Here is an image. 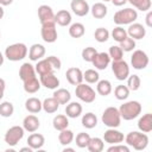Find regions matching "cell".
<instances>
[{
    "instance_id": "cell-1",
    "label": "cell",
    "mask_w": 152,
    "mask_h": 152,
    "mask_svg": "<svg viewBox=\"0 0 152 152\" xmlns=\"http://www.w3.org/2000/svg\"><path fill=\"white\" fill-rule=\"evenodd\" d=\"M120 116L124 120H133L139 116L141 113V104L138 101H128L120 106L119 108Z\"/></svg>"
},
{
    "instance_id": "cell-2",
    "label": "cell",
    "mask_w": 152,
    "mask_h": 152,
    "mask_svg": "<svg viewBox=\"0 0 152 152\" xmlns=\"http://www.w3.org/2000/svg\"><path fill=\"white\" fill-rule=\"evenodd\" d=\"M125 140L128 146H132L137 151L145 150L148 144V137L144 132H129L126 135Z\"/></svg>"
},
{
    "instance_id": "cell-3",
    "label": "cell",
    "mask_w": 152,
    "mask_h": 152,
    "mask_svg": "<svg viewBox=\"0 0 152 152\" xmlns=\"http://www.w3.org/2000/svg\"><path fill=\"white\" fill-rule=\"evenodd\" d=\"M26 55H27V46L24 43H15L8 45L5 50V57L12 62H18L24 59Z\"/></svg>"
},
{
    "instance_id": "cell-4",
    "label": "cell",
    "mask_w": 152,
    "mask_h": 152,
    "mask_svg": "<svg viewBox=\"0 0 152 152\" xmlns=\"http://www.w3.org/2000/svg\"><path fill=\"white\" fill-rule=\"evenodd\" d=\"M101 120L104 124V126H107L108 128H116V127H119L120 122H121V116H120L119 109L115 108V107L106 108L104 112L102 113Z\"/></svg>"
},
{
    "instance_id": "cell-5",
    "label": "cell",
    "mask_w": 152,
    "mask_h": 152,
    "mask_svg": "<svg viewBox=\"0 0 152 152\" xmlns=\"http://www.w3.org/2000/svg\"><path fill=\"white\" fill-rule=\"evenodd\" d=\"M138 18V13L133 8H125V10H120L114 14V23L119 26L121 25H129L132 23H134Z\"/></svg>"
},
{
    "instance_id": "cell-6",
    "label": "cell",
    "mask_w": 152,
    "mask_h": 152,
    "mask_svg": "<svg viewBox=\"0 0 152 152\" xmlns=\"http://www.w3.org/2000/svg\"><path fill=\"white\" fill-rule=\"evenodd\" d=\"M75 94L76 96L86 102V103H91L95 101V97H96V94H95V90L88 86V84H84V83H80L76 86V89H75Z\"/></svg>"
},
{
    "instance_id": "cell-7",
    "label": "cell",
    "mask_w": 152,
    "mask_h": 152,
    "mask_svg": "<svg viewBox=\"0 0 152 152\" xmlns=\"http://www.w3.org/2000/svg\"><path fill=\"white\" fill-rule=\"evenodd\" d=\"M24 132L25 129L20 126H12L11 128L7 129L6 134H5V142L8 145V146H15L24 137Z\"/></svg>"
},
{
    "instance_id": "cell-8",
    "label": "cell",
    "mask_w": 152,
    "mask_h": 152,
    "mask_svg": "<svg viewBox=\"0 0 152 152\" xmlns=\"http://www.w3.org/2000/svg\"><path fill=\"white\" fill-rule=\"evenodd\" d=\"M40 34H42V38L45 43H55L57 40L56 23L55 21H49V23L42 24Z\"/></svg>"
},
{
    "instance_id": "cell-9",
    "label": "cell",
    "mask_w": 152,
    "mask_h": 152,
    "mask_svg": "<svg viewBox=\"0 0 152 152\" xmlns=\"http://www.w3.org/2000/svg\"><path fill=\"white\" fill-rule=\"evenodd\" d=\"M112 70L116 80L124 81L129 76V66L126 61L120 59V61H113L112 63Z\"/></svg>"
},
{
    "instance_id": "cell-10",
    "label": "cell",
    "mask_w": 152,
    "mask_h": 152,
    "mask_svg": "<svg viewBox=\"0 0 152 152\" xmlns=\"http://www.w3.org/2000/svg\"><path fill=\"white\" fill-rule=\"evenodd\" d=\"M131 64L137 70H142L148 65V56L142 50H135L131 57Z\"/></svg>"
},
{
    "instance_id": "cell-11",
    "label": "cell",
    "mask_w": 152,
    "mask_h": 152,
    "mask_svg": "<svg viewBox=\"0 0 152 152\" xmlns=\"http://www.w3.org/2000/svg\"><path fill=\"white\" fill-rule=\"evenodd\" d=\"M125 137L124 134L115 129V128H108L104 133H103V140L110 145H115V144H121L124 141Z\"/></svg>"
},
{
    "instance_id": "cell-12",
    "label": "cell",
    "mask_w": 152,
    "mask_h": 152,
    "mask_svg": "<svg viewBox=\"0 0 152 152\" xmlns=\"http://www.w3.org/2000/svg\"><path fill=\"white\" fill-rule=\"evenodd\" d=\"M70 7L77 17H84L90 11V7L86 0H72L70 4Z\"/></svg>"
},
{
    "instance_id": "cell-13",
    "label": "cell",
    "mask_w": 152,
    "mask_h": 152,
    "mask_svg": "<svg viewBox=\"0 0 152 152\" xmlns=\"http://www.w3.org/2000/svg\"><path fill=\"white\" fill-rule=\"evenodd\" d=\"M126 32H127V36L133 38L134 40L135 39H142L146 36V28L139 23L129 24V27H128V30Z\"/></svg>"
},
{
    "instance_id": "cell-14",
    "label": "cell",
    "mask_w": 152,
    "mask_h": 152,
    "mask_svg": "<svg viewBox=\"0 0 152 152\" xmlns=\"http://www.w3.org/2000/svg\"><path fill=\"white\" fill-rule=\"evenodd\" d=\"M65 77L68 80V82L72 86H77L80 83H82L83 81V72L81 71L80 68H69L65 72Z\"/></svg>"
},
{
    "instance_id": "cell-15",
    "label": "cell",
    "mask_w": 152,
    "mask_h": 152,
    "mask_svg": "<svg viewBox=\"0 0 152 152\" xmlns=\"http://www.w3.org/2000/svg\"><path fill=\"white\" fill-rule=\"evenodd\" d=\"M40 84L44 86L46 89H57L59 86V80L53 72L40 75Z\"/></svg>"
},
{
    "instance_id": "cell-16",
    "label": "cell",
    "mask_w": 152,
    "mask_h": 152,
    "mask_svg": "<svg viewBox=\"0 0 152 152\" xmlns=\"http://www.w3.org/2000/svg\"><path fill=\"white\" fill-rule=\"evenodd\" d=\"M91 63L97 70H104L110 63V57L107 52H97Z\"/></svg>"
},
{
    "instance_id": "cell-17",
    "label": "cell",
    "mask_w": 152,
    "mask_h": 152,
    "mask_svg": "<svg viewBox=\"0 0 152 152\" xmlns=\"http://www.w3.org/2000/svg\"><path fill=\"white\" fill-rule=\"evenodd\" d=\"M38 18L42 24L49 23V21H55V13L52 8L48 5H40L38 7Z\"/></svg>"
},
{
    "instance_id": "cell-18",
    "label": "cell",
    "mask_w": 152,
    "mask_h": 152,
    "mask_svg": "<svg viewBox=\"0 0 152 152\" xmlns=\"http://www.w3.org/2000/svg\"><path fill=\"white\" fill-rule=\"evenodd\" d=\"M40 126V122H39V119L33 115V114H30L24 118V121H23V128L30 133H33L36 132Z\"/></svg>"
},
{
    "instance_id": "cell-19",
    "label": "cell",
    "mask_w": 152,
    "mask_h": 152,
    "mask_svg": "<svg viewBox=\"0 0 152 152\" xmlns=\"http://www.w3.org/2000/svg\"><path fill=\"white\" fill-rule=\"evenodd\" d=\"M45 144V138L43 134L39 133H32L31 135H28L27 138V145L32 148V150H39L44 146Z\"/></svg>"
},
{
    "instance_id": "cell-20",
    "label": "cell",
    "mask_w": 152,
    "mask_h": 152,
    "mask_svg": "<svg viewBox=\"0 0 152 152\" xmlns=\"http://www.w3.org/2000/svg\"><path fill=\"white\" fill-rule=\"evenodd\" d=\"M44 55H45V48L42 44H33L28 50V58L32 62L42 59Z\"/></svg>"
},
{
    "instance_id": "cell-21",
    "label": "cell",
    "mask_w": 152,
    "mask_h": 152,
    "mask_svg": "<svg viewBox=\"0 0 152 152\" xmlns=\"http://www.w3.org/2000/svg\"><path fill=\"white\" fill-rule=\"evenodd\" d=\"M36 76V69L31 63H24L19 69V77L24 82L28 78H32Z\"/></svg>"
},
{
    "instance_id": "cell-22",
    "label": "cell",
    "mask_w": 152,
    "mask_h": 152,
    "mask_svg": "<svg viewBox=\"0 0 152 152\" xmlns=\"http://www.w3.org/2000/svg\"><path fill=\"white\" fill-rule=\"evenodd\" d=\"M138 128L144 133H148L152 131V114L151 113H146L139 119Z\"/></svg>"
},
{
    "instance_id": "cell-23",
    "label": "cell",
    "mask_w": 152,
    "mask_h": 152,
    "mask_svg": "<svg viewBox=\"0 0 152 152\" xmlns=\"http://www.w3.org/2000/svg\"><path fill=\"white\" fill-rule=\"evenodd\" d=\"M65 114L68 118L76 119L82 114V106L78 102H68L65 107Z\"/></svg>"
},
{
    "instance_id": "cell-24",
    "label": "cell",
    "mask_w": 152,
    "mask_h": 152,
    "mask_svg": "<svg viewBox=\"0 0 152 152\" xmlns=\"http://www.w3.org/2000/svg\"><path fill=\"white\" fill-rule=\"evenodd\" d=\"M55 23L59 26H68L71 23V14L66 10H61L55 14Z\"/></svg>"
},
{
    "instance_id": "cell-25",
    "label": "cell",
    "mask_w": 152,
    "mask_h": 152,
    "mask_svg": "<svg viewBox=\"0 0 152 152\" xmlns=\"http://www.w3.org/2000/svg\"><path fill=\"white\" fill-rule=\"evenodd\" d=\"M24 83V90L26 91V93H28V94H34V93H37L39 89H40V81H38V78L34 76V77H32V78H28V80H26V81H24L23 82Z\"/></svg>"
},
{
    "instance_id": "cell-26",
    "label": "cell",
    "mask_w": 152,
    "mask_h": 152,
    "mask_svg": "<svg viewBox=\"0 0 152 152\" xmlns=\"http://www.w3.org/2000/svg\"><path fill=\"white\" fill-rule=\"evenodd\" d=\"M107 6L102 2H96L91 6L90 8V12H91V15L95 18V19H102L107 15Z\"/></svg>"
},
{
    "instance_id": "cell-27",
    "label": "cell",
    "mask_w": 152,
    "mask_h": 152,
    "mask_svg": "<svg viewBox=\"0 0 152 152\" xmlns=\"http://www.w3.org/2000/svg\"><path fill=\"white\" fill-rule=\"evenodd\" d=\"M58 108H59V103L53 96L52 97H48L42 102V109H44L49 114L56 113Z\"/></svg>"
},
{
    "instance_id": "cell-28",
    "label": "cell",
    "mask_w": 152,
    "mask_h": 152,
    "mask_svg": "<svg viewBox=\"0 0 152 152\" xmlns=\"http://www.w3.org/2000/svg\"><path fill=\"white\" fill-rule=\"evenodd\" d=\"M25 108L27 112H30L32 114L39 113L42 110V102L37 97H30L25 101Z\"/></svg>"
},
{
    "instance_id": "cell-29",
    "label": "cell",
    "mask_w": 152,
    "mask_h": 152,
    "mask_svg": "<svg viewBox=\"0 0 152 152\" xmlns=\"http://www.w3.org/2000/svg\"><path fill=\"white\" fill-rule=\"evenodd\" d=\"M53 97L58 101L59 104H66L68 102H70L71 100V95H70V91L64 89V88H61V89H56L53 91Z\"/></svg>"
},
{
    "instance_id": "cell-30",
    "label": "cell",
    "mask_w": 152,
    "mask_h": 152,
    "mask_svg": "<svg viewBox=\"0 0 152 152\" xmlns=\"http://www.w3.org/2000/svg\"><path fill=\"white\" fill-rule=\"evenodd\" d=\"M52 125H53V128L57 129V131H62V129L68 128V126H69L68 116L66 115H63V114L56 115L53 118V120H52Z\"/></svg>"
},
{
    "instance_id": "cell-31",
    "label": "cell",
    "mask_w": 152,
    "mask_h": 152,
    "mask_svg": "<svg viewBox=\"0 0 152 152\" xmlns=\"http://www.w3.org/2000/svg\"><path fill=\"white\" fill-rule=\"evenodd\" d=\"M36 69V72L40 75H44V74H49V72H53V69L52 66L50 65V63L48 62V59H40V61H37V64L34 66Z\"/></svg>"
},
{
    "instance_id": "cell-32",
    "label": "cell",
    "mask_w": 152,
    "mask_h": 152,
    "mask_svg": "<svg viewBox=\"0 0 152 152\" xmlns=\"http://www.w3.org/2000/svg\"><path fill=\"white\" fill-rule=\"evenodd\" d=\"M61 133L58 134V140H59V144L63 145V146H68L74 140V132L65 128V129H62L59 131Z\"/></svg>"
},
{
    "instance_id": "cell-33",
    "label": "cell",
    "mask_w": 152,
    "mask_h": 152,
    "mask_svg": "<svg viewBox=\"0 0 152 152\" xmlns=\"http://www.w3.org/2000/svg\"><path fill=\"white\" fill-rule=\"evenodd\" d=\"M84 32H86L84 25L81 23H74L69 27V34L72 38H81L84 34Z\"/></svg>"
},
{
    "instance_id": "cell-34",
    "label": "cell",
    "mask_w": 152,
    "mask_h": 152,
    "mask_svg": "<svg viewBox=\"0 0 152 152\" xmlns=\"http://www.w3.org/2000/svg\"><path fill=\"white\" fill-rule=\"evenodd\" d=\"M96 90L100 95L102 96H107L112 93V83L108 81V80H101V81H97V87H96Z\"/></svg>"
},
{
    "instance_id": "cell-35",
    "label": "cell",
    "mask_w": 152,
    "mask_h": 152,
    "mask_svg": "<svg viewBox=\"0 0 152 152\" xmlns=\"http://www.w3.org/2000/svg\"><path fill=\"white\" fill-rule=\"evenodd\" d=\"M82 125L86 127V128H94L96 125H97V118L94 113H86L83 116H82Z\"/></svg>"
},
{
    "instance_id": "cell-36",
    "label": "cell",
    "mask_w": 152,
    "mask_h": 152,
    "mask_svg": "<svg viewBox=\"0 0 152 152\" xmlns=\"http://www.w3.org/2000/svg\"><path fill=\"white\" fill-rule=\"evenodd\" d=\"M103 147H104V144L101 138H90V141L87 146L89 152H101L103 151Z\"/></svg>"
},
{
    "instance_id": "cell-37",
    "label": "cell",
    "mask_w": 152,
    "mask_h": 152,
    "mask_svg": "<svg viewBox=\"0 0 152 152\" xmlns=\"http://www.w3.org/2000/svg\"><path fill=\"white\" fill-rule=\"evenodd\" d=\"M114 95L118 100L122 101V100H126L129 95V89L127 88V86H124V84H119L115 87L114 89Z\"/></svg>"
},
{
    "instance_id": "cell-38",
    "label": "cell",
    "mask_w": 152,
    "mask_h": 152,
    "mask_svg": "<svg viewBox=\"0 0 152 152\" xmlns=\"http://www.w3.org/2000/svg\"><path fill=\"white\" fill-rule=\"evenodd\" d=\"M14 112V107L10 101H4L0 103V115L4 118H10L12 116Z\"/></svg>"
},
{
    "instance_id": "cell-39",
    "label": "cell",
    "mask_w": 152,
    "mask_h": 152,
    "mask_svg": "<svg viewBox=\"0 0 152 152\" xmlns=\"http://www.w3.org/2000/svg\"><path fill=\"white\" fill-rule=\"evenodd\" d=\"M131 5H133L135 8H138L139 11L146 12L150 11L151 8V0H127Z\"/></svg>"
},
{
    "instance_id": "cell-40",
    "label": "cell",
    "mask_w": 152,
    "mask_h": 152,
    "mask_svg": "<svg viewBox=\"0 0 152 152\" xmlns=\"http://www.w3.org/2000/svg\"><path fill=\"white\" fill-rule=\"evenodd\" d=\"M99 78H100V75L94 69H88V70H86L83 72V80H86L87 83H90V84L91 83H96L99 81Z\"/></svg>"
},
{
    "instance_id": "cell-41",
    "label": "cell",
    "mask_w": 152,
    "mask_h": 152,
    "mask_svg": "<svg viewBox=\"0 0 152 152\" xmlns=\"http://www.w3.org/2000/svg\"><path fill=\"white\" fill-rule=\"evenodd\" d=\"M140 84H141V81H140V77L138 75H131L127 77V88L132 91H135L140 88Z\"/></svg>"
},
{
    "instance_id": "cell-42",
    "label": "cell",
    "mask_w": 152,
    "mask_h": 152,
    "mask_svg": "<svg viewBox=\"0 0 152 152\" xmlns=\"http://www.w3.org/2000/svg\"><path fill=\"white\" fill-rule=\"evenodd\" d=\"M94 37H95V39H96L99 43H104V42H107L108 38H109V31H108L107 28H104V27H99V28L95 30Z\"/></svg>"
},
{
    "instance_id": "cell-43",
    "label": "cell",
    "mask_w": 152,
    "mask_h": 152,
    "mask_svg": "<svg viewBox=\"0 0 152 152\" xmlns=\"http://www.w3.org/2000/svg\"><path fill=\"white\" fill-rule=\"evenodd\" d=\"M90 141V135L86 132H81L76 135V145L80 147V148H84L88 146Z\"/></svg>"
},
{
    "instance_id": "cell-44",
    "label": "cell",
    "mask_w": 152,
    "mask_h": 152,
    "mask_svg": "<svg viewBox=\"0 0 152 152\" xmlns=\"http://www.w3.org/2000/svg\"><path fill=\"white\" fill-rule=\"evenodd\" d=\"M112 37H113V39H114L115 42L120 43V42H122V40L127 37V32H126V30H125L124 27L116 26V27L113 28V31H112Z\"/></svg>"
},
{
    "instance_id": "cell-45",
    "label": "cell",
    "mask_w": 152,
    "mask_h": 152,
    "mask_svg": "<svg viewBox=\"0 0 152 152\" xmlns=\"http://www.w3.org/2000/svg\"><path fill=\"white\" fill-rule=\"evenodd\" d=\"M108 55H109L110 59H113V61H120V59H122V57H124V51L121 50L120 46L113 45V46L109 48Z\"/></svg>"
},
{
    "instance_id": "cell-46",
    "label": "cell",
    "mask_w": 152,
    "mask_h": 152,
    "mask_svg": "<svg viewBox=\"0 0 152 152\" xmlns=\"http://www.w3.org/2000/svg\"><path fill=\"white\" fill-rule=\"evenodd\" d=\"M119 46L121 48L122 51L129 52V51H132V50L135 48V40H134L133 38H131V37L127 36L122 42H120V45H119Z\"/></svg>"
},
{
    "instance_id": "cell-47",
    "label": "cell",
    "mask_w": 152,
    "mask_h": 152,
    "mask_svg": "<svg viewBox=\"0 0 152 152\" xmlns=\"http://www.w3.org/2000/svg\"><path fill=\"white\" fill-rule=\"evenodd\" d=\"M97 51L95 48L93 46H88V48H84L82 50V58L86 61V62H93L94 57L96 56Z\"/></svg>"
},
{
    "instance_id": "cell-48",
    "label": "cell",
    "mask_w": 152,
    "mask_h": 152,
    "mask_svg": "<svg viewBox=\"0 0 152 152\" xmlns=\"http://www.w3.org/2000/svg\"><path fill=\"white\" fill-rule=\"evenodd\" d=\"M46 59H48V62L50 63V65L52 66L53 70H59L61 69L62 62H61V59L58 57H56V56H49V57H46Z\"/></svg>"
},
{
    "instance_id": "cell-49",
    "label": "cell",
    "mask_w": 152,
    "mask_h": 152,
    "mask_svg": "<svg viewBox=\"0 0 152 152\" xmlns=\"http://www.w3.org/2000/svg\"><path fill=\"white\" fill-rule=\"evenodd\" d=\"M107 151L108 152H129V147L121 145V144H115V145H112L110 147H108Z\"/></svg>"
},
{
    "instance_id": "cell-50",
    "label": "cell",
    "mask_w": 152,
    "mask_h": 152,
    "mask_svg": "<svg viewBox=\"0 0 152 152\" xmlns=\"http://www.w3.org/2000/svg\"><path fill=\"white\" fill-rule=\"evenodd\" d=\"M5 87H6V82H5V80H4V78H0V100H1L2 96H4Z\"/></svg>"
},
{
    "instance_id": "cell-51",
    "label": "cell",
    "mask_w": 152,
    "mask_h": 152,
    "mask_svg": "<svg viewBox=\"0 0 152 152\" xmlns=\"http://www.w3.org/2000/svg\"><path fill=\"white\" fill-rule=\"evenodd\" d=\"M151 18H152V12H150V11H148V13H147V15H146V24H147V26H148V27H151V26H152Z\"/></svg>"
},
{
    "instance_id": "cell-52",
    "label": "cell",
    "mask_w": 152,
    "mask_h": 152,
    "mask_svg": "<svg viewBox=\"0 0 152 152\" xmlns=\"http://www.w3.org/2000/svg\"><path fill=\"white\" fill-rule=\"evenodd\" d=\"M112 2H113V5H115V6H122V5H125L126 2H127V0H110Z\"/></svg>"
},
{
    "instance_id": "cell-53",
    "label": "cell",
    "mask_w": 152,
    "mask_h": 152,
    "mask_svg": "<svg viewBox=\"0 0 152 152\" xmlns=\"http://www.w3.org/2000/svg\"><path fill=\"white\" fill-rule=\"evenodd\" d=\"M13 2V0H0V5L1 6H8Z\"/></svg>"
},
{
    "instance_id": "cell-54",
    "label": "cell",
    "mask_w": 152,
    "mask_h": 152,
    "mask_svg": "<svg viewBox=\"0 0 152 152\" xmlns=\"http://www.w3.org/2000/svg\"><path fill=\"white\" fill-rule=\"evenodd\" d=\"M33 150L27 145V147H23V148H20V152H32Z\"/></svg>"
},
{
    "instance_id": "cell-55",
    "label": "cell",
    "mask_w": 152,
    "mask_h": 152,
    "mask_svg": "<svg viewBox=\"0 0 152 152\" xmlns=\"http://www.w3.org/2000/svg\"><path fill=\"white\" fill-rule=\"evenodd\" d=\"M4 14H5V12H4V8H2V6L0 5V20L2 19V17H4Z\"/></svg>"
},
{
    "instance_id": "cell-56",
    "label": "cell",
    "mask_w": 152,
    "mask_h": 152,
    "mask_svg": "<svg viewBox=\"0 0 152 152\" xmlns=\"http://www.w3.org/2000/svg\"><path fill=\"white\" fill-rule=\"evenodd\" d=\"M75 150L74 148H71V147H65L64 150H63V152H74Z\"/></svg>"
},
{
    "instance_id": "cell-57",
    "label": "cell",
    "mask_w": 152,
    "mask_h": 152,
    "mask_svg": "<svg viewBox=\"0 0 152 152\" xmlns=\"http://www.w3.org/2000/svg\"><path fill=\"white\" fill-rule=\"evenodd\" d=\"M4 64V56H2V53L0 52V66Z\"/></svg>"
},
{
    "instance_id": "cell-58",
    "label": "cell",
    "mask_w": 152,
    "mask_h": 152,
    "mask_svg": "<svg viewBox=\"0 0 152 152\" xmlns=\"http://www.w3.org/2000/svg\"><path fill=\"white\" fill-rule=\"evenodd\" d=\"M102 1H104V2H107V1H110V0H102Z\"/></svg>"
},
{
    "instance_id": "cell-59",
    "label": "cell",
    "mask_w": 152,
    "mask_h": 152,
    "mask_svg": "<svg viewBox=\"0 0 152 152\" xmlns=\"http://www.w3.org/2000/svg\"><path fill=\"white\" fill-rule=\"evenodd\" d=\"M0 37H1V33H0Z\"/></svg>"
}]
</instances>
